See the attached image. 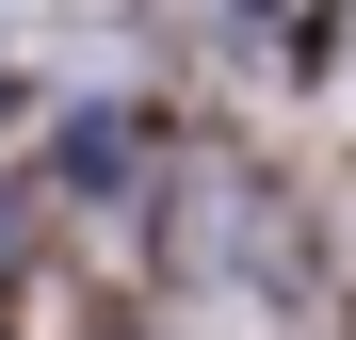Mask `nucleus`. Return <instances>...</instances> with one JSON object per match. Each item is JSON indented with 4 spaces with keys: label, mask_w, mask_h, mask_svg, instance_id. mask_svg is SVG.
<instances>
[]
</instances>
